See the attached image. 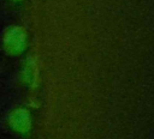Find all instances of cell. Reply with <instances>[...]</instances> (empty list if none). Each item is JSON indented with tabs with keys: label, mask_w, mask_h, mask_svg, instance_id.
Returning a JSON list of instances; mask_svg holds the SVG:
<instances>
[{
	"label": "cell",
	"mask_w": 154,
	"mask_h": 139,
	"mask_svg": "<svg viewBox=\"0 0 154 139\" xmlns=\"http://www.w3.org/2000/svg\"><path fill=\"white\" fill-rule=\"evenodd\" d=\"M11 4H13V5H19V4H22L24 0H8Z\"/></svg>",
	"instance_id": "4"
},
{
	"label": "cell",
	"mask_w": 154,
	"mask_h": 139,
	"mask_svg": "<svg viewBox=\"0 0 154 139\" xmlns=\"http://www.w3.org/2000/svg\"><path fill=\"white\" fill-rule=\"evenodd\" d=\"M19 79L23 83V85H26L29 87H35L37 83V66L36 61L32 56H28L26 60L24 61L20 73H19Z\"/></svg>",
	"instance_id": "3"
},
{
	"label": "cell",
	"mask_w": 154,
	"mask_h": 139,
	"mask_svg": "<svg viewBox=\"0 0 154 139\" xmlns=\"http://www.w3.org/2000/svg\"><path fill=\"white\" fill-rule=\"evenodd\" d=\"M32 114L29 108L24 105L14 107L6 116L8 128L19 135H29L32 129Z\"/></svg>",
	"instance_id": "2"
},
{
	"label": "cell",
	"mask_w": 154,
	"mask_h": 139,
	"mask_svg": "<svg viewBox=\"0 0 154 139\" xmlns=\"http://www.w3.org/2000/svg\"><path fill=\"white\" fill-rule=\"evenodd\" d=\"M2 49L10 56H19L28 48V32L22 25L14 24L5 29L1 38Z\"/></svg>",
	"instance_id": "1"
}]
</instances>
